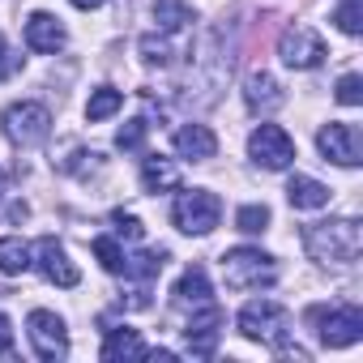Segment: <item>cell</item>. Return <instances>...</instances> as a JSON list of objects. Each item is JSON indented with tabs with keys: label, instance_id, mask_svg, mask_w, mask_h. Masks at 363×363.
I'll return each mask as SVG.
<instances>
[{
	"label": "cell",
	"instance_id": "obj_30",
	"mask_svg": "<svg viewBox=\"0 0 363 363\" xmlns=\"http://www.w3.org/2000/svg\"><path fill=\"white\" fill-rule=\"evenodd\" d=\"M337 103H342V107H359V103H363V82H359L354 73H346V77L337 82Z\"/></svg>",
	"mask_w": 363,
	"mask_h": 363
},
{
	"label": "cell",
	"instance_id": "obj_15",
	"mask_svg": "<svg viewBox=\"0 0 363 363\" xmlns=\"http://www.w3.org/2000/svg\"><path fill=\"white\" fill-rule=\"evenodd\" d=\"M65 26H60V18H52V13H30L26 18V48L30 52H43V56H52V52H60L65 48Z\"/></svg>",
	"mask_w": 363,
	"mask_h": 363
},
{
	"label": "cell",
	"instance_id": "obj_33",
	"mask_svg": "<svg viewBox=\"0 0 363 363\" xmlns=\"http://www.w3.org/2000/svg\"><path fill=\"white\" fill-rule=\"evenodd\" d=\"M69 5H77V9H99L103 0H69Z\"/></svg>",
	"mask_w": 363,
	"mask_h": 363
},
{
	"label": "cell",
	"instance_id": "obj_10",
	"mask_svg": "<svg viewBox=\"0 0 363 363\" xmlns=\"http://www.w3.org/2000/svg\"><path fill=\"white\" fill-rule=\"evenodd\" d=\"M316 150L325 154V162H337V167H359L363 158V141H359V128L354 124H325L316 133Z\"/></svg>",
	"mask_w": 363,
	"mask_h": 363
},
{
	"label": "cell",
	"instance_id": "obj_19",
	"mask_svg": "<svg viewBox=\"0 0 363 363\" xmlns=\"http://www.w3.org/2000/svg\"><path fill=\"white\" fill-rule=\"evenodd\" d=\"M286 201L295 210H320V206H329V189L320 184V179H312V175H291Z\"/></svg>",
	"mask_w": 363,
	"mask_h": 363
},
{
	"label": "cell",
	"instance_id": "obj_22",
	"mask_svg": "<svg viewBox=\"0 0 363 363\" xmlns=\"http://www.w3.org/2000/svg\"><path fill=\"white\" fill-rule=\"evenodd\" d=\"M120 107H124V94H120L116 86H99V90L90 94V103H86V120H90V124H99V120L116 116Z\"/></svg>",
	"mask_w": 363,
	"mask_h": 363
},
{
	"label": "cell",
	"instance_id": "obj_13",
	"mask_svg": "<svg viewBox=\"0 0 363 363\" xmlns=\"http://www.w3.org/2000/svg\"><path fill=\"white\" fill-rule=\"evenodd\" d=\"M171 303L179 312H193V308H206L214 303V291H210V274L201 265H189L184 274H179V282L171 286Z\"/></svg>",
	"mask_w": 363,
	"mask_h": 363
},
{
	"label": "cell",
	"instance_id": "obj_16",
	"mask_svg": "<svg viewBox=\"0 0 363 363\" xmlns=\"http://www.w3.org/2000/svg\"><path fill=\"white\" fill-rule=\"evenodd\" d=\"M175 150H179V158L206 162V158L218 154V137L206 124H184V128H175Z\"/></svg>",
	"mask_w": 363,
	"mask_h": 363
},
{
	"label": "cell",
	"instance_id": "obj_25",
	"mask_svg": "<svg viewBox=\"0 0 363 363\" xmlns=\"http://www.w3.org/2000/svg\"><path fill=\"white\" fill-rule=\"evenodd\" d=\"M235 227H240L244 235H261V231L269 227V206H240Z\"/></svg>",
	"mask_w": 363,
	"mask_h": 363
},
{
	"label": "cell",
	"instance_id": "obj_23",
	"mask_svg": "<svg viewBox=\"0 0 363 363\" xmlns=\"http://www.w3.org/2000/svg\"><path fill=\"white\" fill-rule=\"evenodd\" d=\"M162 265H167V252H162V248H158V252H137V257H124V278L150 282V278L162 274Z\"/></svg>",
	"mask_w": 363,
	"mask_h": 363
},
{
	"label": "cell",
	"instance_id": "obj_31",
	"mask_svg": "<svg viewBox=\"0 0 363 363\" xmlns=\"http://www.w3.org/2000/svg\"><path fill=\"white\" fill-rule=\"evenodd\" d=\"M13 350V325H9V316L0 312V354H9Z\"/></svg>",
	"mask_w": 363,
	"mask_h": 363
},
{
	"label": "cell",
	"instance_id": "obj_12",
	"mask_svg": "<svg viewBox=\"0 0 363 363\" xmlns=\"http://www.w3.org/2000/svg\"><path fill=\"white\" fill-rule=\"evenodd\" d=\"M35 265H39V274L52 282V286H77V265L69 261V252L60 248V240H52V235H43L39 244H35Z\"/></svg>",
	"mask_w": 363,
	"mask_h": 363
},
{
	"label": "cell",
	"instance_id": "obj_9",
	"mask_svg": "<svg viewBox=\"0 0 363 363\" xmlns=\"http://www.w3.org/2000/svg\"><path fill=\"white\" fill-rule=\"evenodd\" d=\"M278 56L286 69H316L325 60V43L312 26H286L278 39Z\"/></svg>",
	"mask_w": 363,
	"mask_h": 363
},
{
	"label": "cell",
	"instance_id": "obj_24",
	"mask_svg": "<svg viewBox=\"0 0 363 363\" xmlns=\"http://www.w3.org/2000/svg\"><path fill=\"white\" fill-rule=\"evenodd\" d=\"M94 257H99V265L107 269V274H124V248L111 240V235H94Z\"/></svg>",
	"mask_w": 363,
	"mask_h": 363
},
{
	"label": "cell",
	"instance_id": "obj_8",
	"mask_svg": "<svg viewBox=\"0 0 363 363\" xmlns=\"http://www.w3.org/2000/svg\"><path fill=\"white\" fill-rule=\"evenodd\" d=\"M26 329H30V346H35V354L43 363H60L69 354V329H65V320L56 312L35 308L30 320H26Z\"/></svg>",
	"mask_w": 363,
	"mask_h": 363
},
{
	"label": "cell",
	"instance_id": "obj_21",
	"mask_svg": "<svg viewBox=\"0 0 363 363\" xmlns=\"http://www.w3.org/2000/svg\"><path fill=\"white\" fill-rule=\"evenodd\" d=\"M35 261H30V244L18 240V235H0V274H26Z\"/></svg>",
	"mask_w": 363,
	"mask_h": 363
},
{
	"label": "cell",
	"instance_id": "obj_27",
	"mask_svg": "<svg viewBox=\"0 0 363 363\" xmlns=\"http://www.w3.org/2000/svg\"><path fill=\"white\" fill-rule=\"evenodd\" d=\"M137 48H141V60H145V65H171V43H167V39L145 35Z\"/></svg>",
	"mask_w": 363,
	"mask_h": 363
},
{
	"label": "cell",
	"instance_id": "obj_2",
	"mask_svg": "<svg viewBox=\"0 0 363 363\" xmlns=\"http://www.w3.org/2000/svg\"><path fill=\"white\" fill-rule=\"evenodd\" d=\"M240 333L248 342H261V346H274V350H291V312L274 299H252L240 308Z\"/></svg>",
	"mask_w": 363,
	"mask_h": 363
},
{
	"label": "cell",
	"instance_id": "obj_4",
	"mask_svg": "<svg viewBox=\"0 0 363 363\" xmlns=\"http://www.w3.org/2000/svg\"><path fill=\"white\" fill-rule=\"evenodd\" d=\"M218 218H223V201L210 189H184L171 206V223L184 235H210L218 227Z\"/></svg>",
	"mask_w": 363,
	"mask_h": 363
},
{
	"label": "cell",
	"instance_id": "obj_20",
	"mask_svg": "<svg viewBox=\"0 0 363 363\" xmlns=\"http://www.w3.org/2000/svg\"><path fill=\"white\" fill-rule=\"evenodd\" d=\"M154 22L162 35H179V30H189L197 22L193 5H184V0H154Z\"/></svg>",
	"mask_w": 363,
	"mask_h": 363
},
{
	"label": "cell",
	"instance_id": "obj_3",
	"mask_svg": "<svg viewBox=\"0 0 363 363\" xmlns=\"http://www.w3.org/2000/svg\"><path fill=\"white\" fill-rule=\"evenodd\" d=\"M223 282L231 291H261L278 282V265L261 248H231L223 252Z\"/></svg>",
	"mask_w": 363,
	"mask_h": 363
},
{
	"label": "cell",
	"instance_id": "obj_32",
	"mask_svg": "<svg viewBox=\"0 0 363 363\" xmlns=\"http://www.w3.org/2000/svg\"><path fill=\"white\" fill-rule=\"evenodd\" d=\"M5 56H9V48H5V35H0V73L9 69V60H5Z\"/></svg>",
	"mask_w": 363,
	"mask_h": 363
},
{
	"label": "cell",
	"instance_id": "obj_6",
	"mask_svg": "<svg viewBox=\"0 0 363 363\" xmlns=\"http://www.w3.org/2000/svg\"><path fill=\"white\" fill-rule=\"evenodd\" d=\"M248 158L265 171H286L295 162V141L278 124H257L252 137H248Z\"/></svg>",
	"mask_w": 363,
	"mask_h": 363
},
{
	"label": "cell",
	"instance_id": "obj_5",
	"mask_svg": "<svg viewBox=\"0 0 363 363\" xmlns=\"http://www.w3.org/2000/svg\"><path fill=\"white\" fill-rule=\"evenodd\" d=\"M308 320L316 325V337L320 346L329 350H342V346H354L363 337V312L354 303H329V308H312Z\"/></svg>",
	"mask_w": 363,
	"mask_h": 363
},
{
	"label": "cell",
	"instance_id": "obj_17",
	"mask_svg": "<svg viewBox=\"0 0 363 363\" xmlns=\"http://www.w3.org/2000/svg\"><path fill=\"white\" fill-rule=\"evenodd\" d=\"M141 184H145V193H175L179 189V167L162 154H150L141 162Z\"/></svg>",
	"mask_w": 363,
	"mask_h": 363
},
{
	"label": "cell",
	"instance_id": "obj_11",
	"mask_svg": "<svg viewBox=\"0 0 363 363\" xmlns=\"http://www.w3.org/2000/svg\"><path fill=\"white\" fill-rule=\"evenodd\" d=\"M223 308L218 303H206V308H193V316H189V329H184V342H189V350L197 354V359H210L214 350H218V333H223Z\"/></svg>",
	"mask_w": 363,
	"mask_h": 363
},
{
	"label": "cell",
	"instance_id": "obj_26",
	"mask_svg": "<svg viewBox=\"0 0 363 363\" xmlns=\"http://www.w3.org/2000/svg\"><path fill=\"white\" fill-rule=\"evenodd\" d=\"M333 22H337L342 35H359L363 30V5H359V0H346V5L333 9Z\"/></svg>",
	"mask_w": 363,
	"mask_h": 363
},
{
	"label": "cell",
	"instance_id": "obj_18",
	"mask_svg": "<svg viewBox=\"0 0 363 363\" xmlns=\"http://www.w3.org/2000/svg\"><path fill=\"white\" fill-rule=\"evenodd\" d=\"M103 359H107V363H120V359H145V342H141V333L128 329V325L107 329V337H103Z\"/></svg>",
	"mask_w": 363,
	"mask_h": 363
},
{
	"label": "cell",
	"instance_id": "obj_1",
	"mask_svg": "<svg viewBox=\"0 0 363 363\" xmlns=\"http://www.w3.org/2000/svg\"><path fill=\"white\" fill-rule=\"evenodd\" d=\"M303 248L320 265H350L363 252V227L354 218H329L303 227Z\"/></svg>",
	"mask_w": 363,
	"mask_h": 363
},
{
	"label": "cell",
	"instance_id": "obj_28",
	"mask_svg": "<svg viewBox=\"0 0 363 363\" xmlns=\"http://www.w3.org/2000/svg\"><path fill=\"white\" fill-rule=\"evenodd\" d=\"M145 133H150V124H145V120H128V124L116 133V145H120V150H141Z\"/></svg>",
	"mask_w": 363,
	"mask_h": 363
},
{
	"label": "cell",
	"instance_id": "obj_14",
	"mask_svg": "<svg viewBox=\"0 0 363 363\" xmlns=\"http://www.w3.org/2000/svg\"><path fill=\"white\" fill-rule=\"evenodd\" d=\"M244 103H248V111L269 116V111H278V107L286 103V94H282V86H278L274 73L257 69V73H248V82H244Z\"/></svg>",
	"mask_w": 363,
	"mask_h": 363
},
{
	"label": "cell",
	"instance_id": "obj_34",
	"mask_svg": "<svg viewBox=\"0 0 363 363\" xmlns=\"http://www.w3.org/2000/svg\"><path fill=\"white\" fill-rule=\"evenodd\" d=\"M0 184H5V175H0Z\"/></svg>",
	"mask_w": 363,
	"mask_h": 363
},
{
	"label": "cell",
	"instance_id": "obj_7",
	"mask_svg": "<svg viewBox=\"0 0 363 363\" xmlns=\"http://www.w3.org/2000/svg\"><path fill=\"white\" fill-rule=\"evenodd\" d=\"M0 124H5V137L13 145H39L52 133V111L43 103H13L5 116H0Z\"/></svg>",
	"mask_w": 363,
	"mask_h": 363
},
{
	"label": "cell",
	"instance_id": "obj_29",
	"mask_svg": "<svg viewBox=\"0 0 363 363\" xmlns=\"http://www.w3.org/2000/svg\"><path fill=\"white\" fill-rule=\"evenodd\" d=\"M111 227H116V235H120V240H141V235H145L141 218H137V214H124V210H116V214H111Z\"/></svg>",
	"mask_w": 363,
	"mask_h": 363
}]
</instances>
